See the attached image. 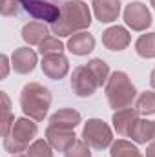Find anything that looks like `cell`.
<instances>
[{
  "mask_svg": "<svg viewBox=\"0 0 155 157\" xmlns=\"http://www.w3.org/2000/svg\"><path fill=\"white\" fill-rule=\"evenodd\" d=\"M91 24V11L82 0H68L60 6V17L51 24V31L60 37H71L88 29Z\"/></svg>",
  "mask_w": 155,
  "mask_h": 157,
  "instance_id": "6da1fadb",
  "label": "cell"
},
{
  "mask_svg": "<svg viewBox=\"0 0 155 157\" xmlns=\"http://www.w3.org/2000/svg\"><path fill=\"white\" fill-rule=\"evenodd\" d=\"M51 106V91L39 82H28L20 91V108L33 121H44Z\"/></svg>",
  "mask_w": 155,
  "mask_h": 157,
  "instance_id": "7a4b0ae2",
  "label": "cell"
},
{
  "mask_svg": "<svg viewBox=\"0 0 155 157\" xmlns=\"http://www.w3.org/2000/svg\"><path fill=\"white\" fill-rule=\"evenodd\" d=\"M106 99L113 110L131 108L137 99V90L124 71H113L106 82Z\"/></svg>",
  "mask_w": 155,
  "mask_h": 157,
  "instance_id": "3957f363",
  "label": "cell"
},
{
  "mask_svg": "<svg viewBox=\"0 0 155 157\" xmlns=\"http://www.w3.org/2000/svg\"><path fill=\"white\" fill-rule=\"evenodd\" d=\"M37 122H33V119L20 117L15 119L9 133L4 137V150L9 154H22L31 146V141L37 137Z\"/></svg>",
  "mask_w": 155,
  "mask_h": 157,
  "instance_id": "277c9868",
  "label": "cell"
},
{
  "mask_svg": "<svg viewBox=\"0 0 155 157\" xmlns=\"http://www.w3.org/2000/svg\"><path fill=\"white\" fill-rule=\"evenodd\" d=\"M82 141L95 150H104L113 144V132L102 119H88L82 128Z\"/></svg>",
  "mask_w": 155,
  "mask_h": 157,
  "instance_id": "5b68a950",
  "label": "cell"
},
{
  "mask_svg": "<svg viewBox=\"0 0 155 157\" xmlns=\"http://www.w3.org/2000/svg\"><path fill=\"white\" fill-rule=\"evenodd\" d=\"M152 13L142 2H130L124 7V22L133 31H146L152 26Z\"/></svg>",
  "mask_w": 155,
  "mask_h": 157,
  "instance_id": "8992f818",
  "label": "cell"
},
{
  "mask_svg": "<svg viewBox=\"0 0 155 157\" xmlns=\"http://www.w3.org/2000/svg\"><path fill=\"white\" fill-rule=\"evenodd\" d=\"M99 88V82L88 66H77L71 73V90L77 97H91L95 90Z\"/></svg>",
  "mask_w": 155,
  "mask_h": 157,
  "instance_id": "52a82bcc",
  "label": "cell"
},
{
  "mask_svg": "<svg viewBox=\"0 0 155 157\" xmlns=\"http://www.w3.org/2000/svg\"><path fill=\"white\" fill-rule=\"evenodd\" d=\"M22 7L37 20H44L53 24L60 17V7L49 0H20Z\"/></svg>",
  "mask_w": 155,
  "mask_h": 157,
  "instance_id": "ba28073f",
  "label": "cell"
},
{
  "mask_svg": "<svg viewBox=\"0 0 155 157\" xmlns=\"http://www.w3.org/2000/svg\"><path fill=\"white\" fill-rule=\"evenodd\" d=\"M40 68H42V73L51 80H60L68 75L70 71V62L68 59L62 55V53H55V55H46L42 57V62H40Z\"/></svg>",
  "mask_w": 155,
  "mask_h": 157,
  "instance_id": "9c48e42d",
  "label": "cell"
},
{
  "mask_svg": "<svg viewBox=\"0 0 155 157\" xmlns=\"http://www.w3.org/2000/svg\"><path fill=\"white\" fill-rule=\"evenodd\" d=\"M39 64V59H37V53L31 49V48H17L11 55V68L15 70V73H20V75H29Z\"/></svg>",
  "mask_w": 155,
  "mask_h": 157,
  "instance_id": "30bf717a",
  "label": "cell"
},
{
  "mask_svg": "<svg viewBox=\"0 0 155 157\" xmlns=\"http://www.w3.org/2000/svg\"><path fill=\"white\" fill-rule=\"evenodd\" d=\"M46 141L53 146V150L59 152H66L70 146H73V143L77 141L75 130H68V128H59V126H49L46 128Z\"/></svg>",
  "mask_w": 155,
  "mask_h": 157,
  "instance_id": "8fae6325",
  "label": "cell"
},
{
  "mask_svg": "<svg viewBox=\"0 0 155 157\" xmlns=\"http://www.w3.org/2000/svg\"><path fill=\"white\" fill-rule=\"evenodd\" d=\"M130 42H131V35L122 26H112L102 33V44L110 51H122L130 46Z\"/></svg>",
  "mask_w": 155,
  "mask_h": 157,
  "instance_id": "7c38bea8",
  "label": "cell"
},
{
  "mask_svg": "<svg viewBox=\"0 0 155 157\" xmlns=\"http://www.w3.org/2000/svg\"><path fill=\"white\" fill-rule=\"evenodd\" d=\"M91 6L97 20L102 24L115 22L120 15V0H93Z\"/></svg>",
  "mask_w": 155,
  "mask_h": 157,
  "instance_id": "4fadbf2b",
  "label": "cell"
},
{
  "mask_svg": "<svg viewBox=\"0 0 155 157\" xmlns=\"http://www.w3.org/2000/svg\"><path fill=\"white\" fill-rule=\"evenodd\" d=\"M139 115H141V113L137 112V108H124V110H117L115 113H113V119H112L117 135H120V137H128V133H130L131 126L135 124V121L139 119Z\"/></svg>",
  "mask_w": 155,
  "mask_h": 157,
  "instance_id": "5bb4252c",
  "label": "cell"
},
{
  "mask_svg": "<svg viewBox=\"0 0 155 157\" xmlns=\"http://www.w3.org/2000/svg\"><path fill=\"white\" fill-rule=\"evenodd\" d=\"M128 137L137 143V144H146L152 143L155 139V121H148V119H137L135 124L131 126Z\"/></svg>",
  "mask_w": 155,
  "mask_h": 157,
  "instance_id": "9a60e30c",
  "label": "cell"
},
{
  "mask_svg": "<svg viewBox=\"0 0 155 157\" xmlns=\"http://www.w3.org/2000/svg\"><path fill=\"white\" fill-rule=\"evenodd\" d=\"M68 49L77 57H84V55H88L95 49V37L88 31H78V33L70 37Z\"/></svg>",
  "mask_w": 155,
  "mask_h": 157,
  "instance_id": "2e32d148",
  "label": "cell"
},
{
  "mask_svg": "<svg viewBox=\"0 0 155 157\" xmlns=\"http://www.w3.org/2000/svg\"><path fill=\"white\" fill-rule=\"evenodd\" d=\"M49 37V29L44 22H28L24 28H22V39L24 42H28L29 46H40L42 40Z\"/></svg>",
  "mask_w": 155,
  "mask_h": 157,
  "instance_id": "e0dca14e",
  "label": "cell"
},
{
  "mask_svg": "<svg viewBox=\"0 0 155 157\" xmlns=\"http://www.w3.org/2000/svg\"><path fill=\"white\" fill-rule=\"evenodd\" d=\"M78 124H80V113L73 108H62L49 117V126L75 130V126H78Z\"/></svg>",
  "mask_w": 155,
  "mask_h": 157,
  "instance_id": "ac0fdd59",
  "label": "cell"
},
{
  "mask_svg": "<svg viewBox=\"0 0 155 157\" xmlns=\"http://www.w3.org/2000/svg\"><path fill=\"white\" fill-rule=\"evenodd\" d=\"M110 155L112 157H144L133 143H130L126 139H117L115 143L110 146Z\"/></svg>",
  "mask_w": 155,
  "mask_h": 157,
  "instance_id": "d6986e66",
  "label": "cell"
},
{
  "mask_svg": "<svg viewBox=\"0 0 155 157\" xmlns=\"http://www.w3.org/2000/svg\"><path fill=\"white\" fill-rule=\"evenodd\" d=\"M135 51L142 59H155V33H144L135 42Z\"/></svg>",
  "mask_w": 155,
  "mask_h": 157,
  "instance_id": "ffe728a7",
  "label": "cell"
},
{
  "mask_svg": "<svg viewBox=\"0 0 155 157\" xmlns=\"http://www.w3.org/2000/svg\"><path fill=\"white\" fill-rule=\"evenodd\" d=\"M0 99H2V119H0V122H2V137H6L9 133L13 122H15V117L11 113V102H9V97H7L6 91H0Z\"/></svg>",
  "mask_w": 155,
  "mask_h": 157,
  "instance_id": "44dd1931",
  "label": "cell"
},
{
  "mask_svg": "<svg viewBox=\"0 0 155 157\" xmlns=\"http://www.w3.org/2000/svg\"><path fill=\"white\" fill-rule=\"evenodd\" d=\"M89 70H91V73L95 75L97 78V82H99V86H102V84H106L108 82V78H110V66L102 60V59H91L88 64H86Z\"/></svg>",
  "mask_w": 155,
  "mask_h": 157,
  "instance_id": "7402d4cb",
  "label": "cell"
},
{
  "mask_svg": "<svg viewBox=\"0 0 155 157\" xmlns=\"http://www.w3.org/2000/svg\"><path fill=\"white\" fill-rule=\"evenodd\" d=\"M135 108H137V112L141 115H153L155 113V91H142L137 97Z\"/></svg>",
  "mask_w": 155,
  "mask_h": 157,
  "instance_id": "603a6c76",
  "label": "cell"
},
{
  "mask_svg": "<svg viewBox=\"0 0 155 157\" xmlns=\"http://www.w3.org/2000/svg\"><path fill=\"white\" fill-rule=\"evenodd\" d=\"M28 157H53V146L44 141V139H37L31 143V146L26 150Z\"/></svg>",
  "mask_w": 155,
  "mask_h": 157,
  "instance_id": "cb8c5ba5",
  "label": "cell"
},
{
  "mask_svg": "<svg viewBox=\"0 0 155 157\" xmlns=\"http://www.w3.org/2000/svg\"><path fill=\"white\" fill-rule=\"evenodd\" d=\"M64 51V44L59 37H47L42 40V44L39 46V53L42 57L46 55H55V53H62Z\"/></svg>",
  "mask_w": 155,
  "mask_h": 157,
  "instance_id": "d4e9b609",
  "label": "cell"
},
{
  "mask_svg": "<svg viewBox=\"0 0 155 157\" xmlns=\"http://www.w3.org/2000/svg\"><path fill=\"white\" fill-rule=\"evenodd\" d=\"M91 146L84 141H75L73 146H70L66 152H64V157H91Z\"/></svg>",
  "mask_w": 155,
  "mask_h": 157,
  "instance_id": "484cf974",
  "label": "cell"
},
{
  "mask_svg": "<svg viewBox=\"0 0 155 157\" xmlns=\"http://www.w3.org/2000/svg\"><path fill=\"white\" fill-rule=\"evenodd\" d=\"M20 0H0V11L4 17H15L20 11Z\"/></svg>",
  "mask_w": 155,
  "mask_h": 157,
  "instance_id": "4316f807",
  "label": "cell"
},
{
  "mask_svg": "<svg viewBox=\"0 0 155 157\" xmlns=\"http://www.w3.org/2000/svg\"><path fill=\"white\" fill-rule=\"evenodd\" d=\"M0 62H2V75H0V77L6 78L7 73H9V59H7V55H2V57H0Z\"/></svg>",
  "mask_w": 155,
  "mask_h": 157,
  "instance_id": "83f0119b",
  "label": "cell"
},
{
  "mask_svg": "<svg viewBox=\"0 0 155 157\" xmlns=\"http://www.w3.org/2000/svg\"><path fill=\"white\" fill-rule=\"evenodd\" d=\"M146 157H155V139L148 144V148H146Z\"/></svg>",
  "mask_w": 155,
  "mask_h": 157,
  "instance_id": "f1b7e54d",
  "label": "cell"
},
{
  "mask_svg": "<svg viewBox=\"0 0 155 157\" xmlns=\"http://www.w3.org/2000/svg\"><path fill=\"white\" fill-rule=\"evenodd\" d=\"M150 84H152V88L155 90V68L152 70V73H150Z\"/></svg>",
  "mask_w": 155,
  "mask_h": 157,
  "instance_id": "f546056e",
  "label": "cell"
},
{
  "mask_svg": "<svg viewBox=\"0 0 155 157\" xmlns=\"http://www.w3.org/2000/svg\"><path fill=\"white\" fill-rule=\"evenodd\" d=\"M13 157H28V154H15Z\"/></svg>",
  "mask_w": 155,
  "mask_h": 157,
  "instance_id": "4dcf8cb0",
  "label": "cell"
},
{
  "mask_svg": "<svg viewBox=\"0 0 155 157\" xmlns=\"http://www.w3.org/2000/svg\"><path fill=\"white\" fill-rule=\"evenodd\" d=\"M150 4H152V6H153V9H155V0H150Z\"/></svg>",
  "mask_w": 155,
  "mask_h": 157,
  "instance_id": "1f68e13d",
  "label": "cell"
}]
</instances>
